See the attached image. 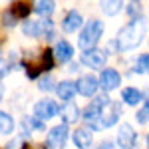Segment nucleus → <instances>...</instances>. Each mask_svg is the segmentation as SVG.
I'll use <instances>...</instances> for the list:
<instances>
[{
  "mask_svg": "<svg viewBox=\"0 0 149 149\" xmlns=\"http://www.w3.org/2000/svg\"><path fill=\"white\" fill-rule=\"evenodd\" d=\"M147 32V20L141 16L135 18L129 24H125L123 28H119V32L115 36V44H117V52H129V50H135V48L143 42Z\"/></svg>",
  "mask_w": 149,
  "mask_h": 149,
  "instance_id": "nucleus-1",
  "label": "nucleus"
},
{
  "mask_svg": "<svg viewBox=\"0 0 149 149\" xmlns=\"http://www.w3.org/2000/svg\"><path fill=\"white\" fill-rule=\"evenodd\" d=\"M103 32H105V26H103L102 20L97 18H92L84 24V28L80 30V38H78V48L81 52L84 50H92V48H97L100 40H102Z\"/></svg>",
  "mask_w": 149,
  "mask_h": 149,
  "instance_id": "nucleus-2",
  "label": "nucleus"
},
{
  "mask_svg": "<svg viewBox=\"0 0 149 149\" xmlns=\"http://www.w3.org/2000/svg\"><path fill=\"white\" fill-rule=\"evenodd\" d=\"M107 52L100 50V48H92V50H84L80 54V64L90 70H103L105 62H107Z\"/></svg>",
  "mask_w": 149,
  "mask_h": 149,
  "instance_id": "nucleus-3",
  "label": "nucleus"
},
{
  "mask_svg": "<svg viewBox=\"0 0 149 149\" xmlns=\"http://www.w3.org/2000/svg\"><path fill=\"white\" fill-rule=\"evenodd\" d=\"M81 121H84V127L92 129V131H102L103 123H102V107L95 105V103H90L81 109Z\"/></svg>",
  "mask_w": 149,
  "mask_h": 149,
  "instance_id": "nucleus-4",
  "label": "nucleus"
},
{
  "mask_svg": "<svg viewBox=\"0 0 149 149\" xmlns=\"http://www.w3.org/2000/svg\"><path fill=\"white\" fill-rule=\"evenodd\" d=\"M115 143L119 145V149H135V145H137V131L133 129L131 123L123 121L121 125L117 127Z\"/></svg>",
  "mask_w": 149,
  "mask_h": 149,
  "instance_id": "nucleus-5",
  "label": "nucleus"
},
{
  "mask_svg": "<svg viewBox=\"0 0 149 149\" xmlns=\"http://www.w3.org/2000/svg\"><path fill=\"white\" fill-rule=\"evenodd\" d=\"M70 137V129L68 125H54L46 135V147L48 149H64Z\"/></svg>",
  "mask_w": 149,
  "mask_h": 149,
  "instance_id": "nucleus-6",
  "label": "nucleus"
},
{
  "mask_svg": "<svg viewBox=\"0 0 149 149\" xmlns=\"http://www.w3.org/2000/svg\"><path fill=\"white\" fill-rule=\"evenodd\" d=\"M97 80H100V90L102 92L111 93L115 90H119V86H121V74L115 68H103Z\"/></svg>",
  "mask_w": 149,
  "mask_h": 149,
  "instance_id": "nucleus-7",
  "label": "nucleus"
},
{
  "mask_svg": "<svg viewBox=\"0 0 149 149\" xmlns=\"http://www.w3.org/2000/svg\"><path fill=\"white\" fill-rule=\"evenodd\" d=\"M121 113H123V102H113V100H111L107 105H103V107H102V123H103V129L117 125V121H119Z\"/></svg>",
  "mask_w": 149,
  "mask_h": 149,
  "instance_id": "nucleus-8",
  "label": "nucleus"
},
{
  "mask_svg": "<svg viewBox=\"0 0 149 149\" xmlns=\"http://www.w3.org/2000/svg\"><path fill=\"white\" fill-rule=\"evenodd\" d=\"M76 88H78V93L84 95V97H95L97 92H100V80L93 74H84V76L78 78Z\"/></svg>",
  "mask_w": 149,
  "mask_h": 149,
  "instance_id": "nucleus-9",
  "label": "nucleus"
},
{
  "mask_svg": "<svg viewBox=\"0 0 149 149\" xmlns=\"http://www.w3.org/2000/svg\"><path fill=\"white\" fill-rule=\"evenodd\" d=\"M58 111H60V105H58L54 100H50V97H44V100H40V102L34 103V115L40 117V119H44V121L56 117Z\"/></svg>",
  "mask_w": 149,
  "mask_h": 149,
  "instance_id": "nucleus-10",
  "label": "nucleus"
},
{
  "mask_svg": "<svg viewBox=\"0 0 149 149\" xmlns=\"http://www.w3.org/2000/svg\"><path fill=\"white\" fill-rule=\"evenodd\" d=\"M58 113H60V119H62L64 125H74L81 119V111L76 102H66L64 105H60Z\"/></svg>",
  "mask_w": 149,
  "mask_h": 149,
  "instance_id": "nucleus-11",
  "label": "nucleus"
},
{
  "mask_svg": "<svg viewBox=\"0 0 149 149\" xmlns=\"http://www.w3.org/2000/svg\"><path fill=\"white\" fill-rule=\"evenodd\" d=\"M84 16H81L80 10H68L66 12V16H64V20H62V30L66 32V34H74V32H78L84 28Z\"/></svg>",
  "mask_w": 149,
  "mask_h": 149,
  "instance_id": "nucleus-12",
  "label": "nucleus"
},
{
  "mask_svg": "<svg viewBox=\"0 0 149 149\" xmlns=\"http://www.w3.org/2000/svg\"><path fill=\"white\" fill-rule=\"evenodd\" d=\"M72 141L78 149H90L93 143V131L88 127H76L72 131Z\"/></svg>",
  "mask_w": 149,
  "mask_h": 149,
  "instance_id": "nucleus-13",
  "label": "nucleus"
},
{
  "mask_svg": "<svg viewBox=\"0 0 149 149\" xmlns=\"http://www.w3.org/2000/svg\"><path fill=\"white\" fill-rule=\"evenodd\" d=\"M52 52H54V60L58 64H70L72 58H74V46L70 44L68 40H60Z\"/></svg>",
  "mask_w": 149,
  "mask_h": 149,
  "instance_id": "nucleus-14",
  "label": "nucleus"
},
{
  "mask_svg": "<svg viewBox=\"0 0 149 149\" xmlns=\"http://www.w3.org/2000/svg\"><path fill=\"white\" fill-rule=\"evenodd\" d=\"M56 93H58V97H60L62 102H72V100L76 97V93H78L76 81H72V80H62V81L56 86Z\"/></svg>",
  "mask_w": 149,
  "mask_h": 149,
  "instance_id": "nucleus-15",
  "label": "nucleus"
},
{
  "mask_svg": "<svg viewBox=\"0 0 149 149\" xmlns=\"http://www.w3.org/2000/svg\"><path fill=\"white\" fill-rule=\"evenodd\" d=\"M121 102L125 105H129V107H135L141 102H145V93L141 90H137V88L129 86V88H123V92H121Z\"/></svg>",
  "mask_w": 149,
  "mask_h": 149,
  "instance_id": "nucleus-16",
  "label": "nucleus"
},
{
  "mask_svg": "<svg viewBox=\"0 0 149 149\" xmlns=\"http://www.w3.org/2000/svg\"><path fill=\"white\" fill-rule=\"evenodd\" d=\"M32 10L36 14H40L42 18H50L54 14V10H56V2L54 0H34Z\"/></svg>",
  "mask_w": 149,
  "mask_h": 149,
  "instance_id": "nucleus-17",
  "label": "nucleus"
},
{
  "mask_svg": "<svg viewBox=\"0 0 149 149\" xmlns=\"http://www.w3.org/2000/svg\"><path fill=\"white\" fill-rule=\"evenodd\" d=\"M100 8L105 16H117L123 10V0H100Z\"/></svg>",
  "mask_w": 149,
  "mask_h": 149,
  "instance_id": "nucleus-18",
  "label": "nucleus"
},
{
  "mask_svg": "<svg viewBox=\"0 0 149 149\" xmlns=\"http://www.w3.org/2000/svg\"><path fill=\"white\" fill-rule=\"evenodd\" d=\"M22 34L28 38H40L42 36V20H26L22 24Z\"/></svg>",
  "mask_w": 149,
  "mask_h": 149,
  "instance_id": "nucleus-19",
  "label": "nucleus"
},
{
  "mask_svg": "<svg viewBox=\"0 0 149 149\" xmlns=\"http://www.w3.org/2000/svg\"><path fill=\"white\" fill-rule=\"evenodd\" d=\"M14 127H16L14 117L10 113H6V111H0V135H12Z\"/></svg>",
  "mask_w": 149,
  "mask_h": 149,
  "instance_id": "nucleus-20",
  "label": "nucleus"
},
{
  "mask_svg": "<svg viewBox=\"0 0 149 149\" xmlns=\"http://www.w3.org/2000/svg\"><path fill=\"white\" fill-rule=\"evenodd\" d=\"M42 36L48 42H52L56 38V24L52 22L50 18H42Z\"/></svg>",
  "mask_w": 149,
  "mask_h": 149,
  "instance_id": "nucleus-21",
  "label": "nucleus"
},
{
  "mask_svg": "<svg viewBox=\"0 0 149 149\" xmlns=\"http://www.w3.org/2000/svg\"><path fill=\"white\" fill-rule=\"evenodd\" d=\"M133 72H135V74H139V76L147 74V72H149V54H139V56L135 58Z\"/></svg>",
  "mask_w": 149,
  "mask_h": 149,
  "instance_id": "nucleus-22",
  "label": "nucleus"
},
{
  "mask_svg": "<svg viewBox=\"0 0 149 149\" xmlns=\"http://www.w3.org/2000/svg\"><path fill=\"white\" fill-rule=\"evenodd\" d=\"M125 14L131 18V20L141 18V16H143V6H141V2H139V0H131V2L125 6Z\"/></svg>",
  "mask_w": 149,
  "mask_h": 149,
  "instance_id": "nucleus-23",
  "label": "nucleus"
},
{
  "mask_svg": "<svg viewBox=\"0 0 149 149\" xmlns=\"http://www.w3.org/2000/svg\"><path fill=\"white\" fill-rule=\"evenodd\" d=\"M56 80L52 78V76H44V78H40V81H38V90L40 92H44V93H48V92H56Z\"/></svg>",
  "mask_w": 149,
  "mask_h": 149,
  "instance_id": "nucleus-24",
  "label": "nucleus"
},
{
  "mask_svg": "<svg viewBox=\"0 0 149 149\" xmlns=\"http://www.w3.org/2000/svg\"><path fill=\"white\" fill-rule=\"evenodd\" d=\"M18 20H20V18L12 12V8L2 14V24H4V28H14V26L18 24Z\"/></svg>",
  "mask_w": 149,
  "mask_h": 149,
  "instance_id": "nucleus-25",
  "label": "nucleus"
},
{
  "mask_svg": "<svg viewBox=\"0 0 149 149\" xmlns=\"http://www.w3.org/2000/svg\"><path fill=\"white\" fill-rule=\"evenodd\" d=\"M30 6L26 4V2H20V4H16V6H12V12L18 16V18H24V20H28V16H30Z\"/></svg>",
  "mask_w": 149,
  "mask_h": 149,
  "instance_id": "nucleus-26",
  "label": "nucleus"
},
{
  "mask_svg": "<svg viewBox=\"0 0 149 149\" xmlns=\"http://www.w3.org/2000/svg\"><path fill=\"white\" fill-rule=\"evenodd\" d=\"M24 141H26V139H24L22 135L12 137V141H8V143H6V149H26V147H24Z\"/></svg>",
  "mask_w": 149,
  "mask_h": 149,
  "instance_id": "nucleus-27",
  "label": "nucleus"
},
{
  "mask_svg": "<svg viewBox=\"0 0 149 149\" xmlns=\"http://www.w3.org/2000/svg\"><path fill=\"white\" fill-rule=\"evenodd\" d=\"M135 121H137L139 125H145V123H149V113L141 107V109H137V113H135Z\"/></svg>",
  "mask_w": 149,
  "mask_h": 149,
  "instance_id": "nucleus-28",
  "label": "nucleus"
},
{
  "mask_svg": "<svg viewBox=\"0 0 149 149\" xmlns=\"http://www.w3.org/2000/svg\"><path fill=\"white\" fill-rule=\"evenodd\" d=\"M10 70L12 68H10V64H8V60H4V58L0 56V78H2V76H6Z\"/></svg>",
  "mask_w": 149,
  "mask_h": 149,
  "instance_id": "nucleus-29",
  "label": "nucleus"
},
{
  "mask_svg": "<svg viewBox=\"0 0 149 149\" xmlns=\"http://www.w3.org/2000/svg\"><path fill=\"white\" fill-rule=\"evenodd\" d=\"M95 149H113V141H111V139H103V141L97 143Z\"/></svg>",
  "mask_w": 149,
  "mask_h": 149,
  "instance_id": "nucleus-30",
  "label": "nucleus"
},
{
  "mask_svg": "<svg viewBox=\"0 0 149 149\" xmlns=\"http://www.w3.org/2000/svg\"><path fill=\"white\" fill-rule=\"evenodd\" d=\"M80 68H81V64H80V62H70L68 72H70V74H80Z\"/></svg>",
  "mask_w": 149,
  "mask_h": 149,
  "instance_id": "nucleus-31",
  "label": "nucleus"
},
{
  "mask_svg": "<svg viewBox=\"0 0 149 149\" xmlns=\"http://www.w3.org/2000/svg\"><path fill=\"white\" fill-rule=\"evenodd\" d=\"M143 109H145V111H147V113H149V97H147V100H145V102H143Z\"/></svg>",
  "mask_w": 149,
  "mask_h": 149,
  "instance_id": "nucleus-32",
  "label": "nucleus"
},
{
  "mask_svg": "<svg viewBox=\"0 0 149 149\" xmlns=\"http://www.w3.org/2000/svg\"><path fill=\"white\" fill-rule=\"evenodd\" d=\"M4 97V86H2V81H0V100Z\"/></svg>",
  "mask_w": 149,
  "mask_h": 149,
  "instance_id": "nucleus-33",
  "label": "nucleus"
},
{
  "mask_svg": "<svg viewBox=\"0 0 149 149\" xmlns=\"http://www.w3.org/2000/svg\"><path fill=\"white\" fill-rule=\"evenodd\" d=\"M145 143H147V149H149V133H147V137H145Z\"/></svg>",
  "mask_w": 149,
  "mask_h": 149,
  "instance_id": "nucleus-34",
  "label": "nucleus"
},
{
  "mask_svg": "<svg viewBox=\"0 0 149 149\" xmlns=\"http://www.w3.org/2000/svg\"><path fill=\"white\" fill-rule=\"evenodd\" d=\"M147 42H149V40H147Z\"/></svg>",
  "mask_w": 149,
  "mask_h": 149,
  "instance_id": "nucleus-35",
  "label": "nucleus"
}]
</instances>
